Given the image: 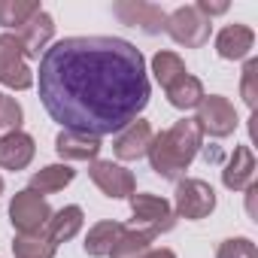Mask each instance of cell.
Segmentation results:
<instances>
[{"instance_id": "obj_1", "label": "cell", "mask_w": 258, "mask_h": 258, "mask_svg": "<svg viewBox=\"0 0 258 258\" xmlns=\"http://www.w3.org/2000/svg\"><path fill=\"white\" fill-rule=\"evenodd\" d=\"M40 100L64 131L118 134L149 103L143 52L118 37H67L40 58Z\"/></svg>"}, {"instance_id": "obj_2", "label": "cell", "mask_w": 258, "mask_h": 258, "mask_svg": "<svg viewBox=\"0 0 258 258\" xmlns=\"http://www.w3.org/2000/svg\"><path fill=\"white\" fill-rule=\"evenodd\" d=\"M204 146V131L198 127L195 118H182L173 127L155 134L149 143V164L158 176L164 179H182V173L188 170V164L198 158Z\"/></svg>"}, {"instance_id": "obj_3", "label": "cell", "mask_w": 258, "mask_h": 258, "mask_svg": "<svg viewBox=\"0 0 258 258\" xmlns=\"http://www.w3.org/2000/svg\"><path fill=\"white\" fill-rule=\"evenodd\" d=\"M52 219V207L43 195L22 188L13 195L10 201V222L19 234H40L46 228V222Z\"/></svg>"}, {"instance_id": "obj_4", "label": "cell", "mask_w": 258, "mask_h": 258, "mask_svg": "<svg viewBox=\"0 0 258 258\" xmlns=\"http://www.w3.org/2000/svg\"><path fill=\"white\" fill-rule=\"evenodd\" d=\"M216 210V191L204 179H176V198H173V213L176 219H207Z\"/></svg>"}, {"instance_id": "obj_5", "label": "cell", "mask_w": 258, "mask_h": 258, "mask_svg": "<svg viewBox=\"0 0 258 258\" xmlns=\"http://www.w3.org/2000/svg\"><path fill=\"white\" fill-rule=\"evenodd\" d=\"M195 121H198V127L204 134H210L216 140L231 137L237 131V124H240L234 103L228 97H222V94H204V100L198 103V118Z\"/></svg>"}, {"instance_id": "obj_6", "label": "cell", "mask_w": 258, "mask_h": 258, "mask_svg": "<svg viewBox=\"0 0 258 258\" xmlns=\"http://www.w3.org/2000/svg\"><path fill=\"white\" fill-rule=\"evenodd\" d=\"M0 85L13 91H28L34 85V70L25 64V49L16 34H0Z\"/></svg>"}, {"instance_id": "obj_7", "label": "cell", "mask_w": 258, "mask_h": 258, "mask_svg": "<svg viewBox=\"0 0 258 258\" xmlns=\"http://www.w3.org/2000/svg\"><path fill=\"white\" fill-rule=\"evenodd\" d=\"M210 19L198 13V7H179L167 16V34L173 37V43L185 46V49H198L210 40Z\"/></svg>"}, {"instance_id": "obj_8", "label": "cell", "mask_w": 258, "mask_h": 258, "mask_svg": "<svg viewBox=\"0 0 258 258\" xmlns=\"http://www.w3.org/2000/svg\"><path fill=\"white\" fill-rule=\"evenodd\" d=\"M112 16L121 25L140 28L149 37L167 31V13L158 4H146V0H118V4H112Z\"/></svg>"}, {"instance_id": "obj_9", "label": "cell", "mask_w": 258, "mask_h": 258, "mask_svg": "<svg viewBox=\"0 0 258 258\" xmlns=\"http://www.w3.org/2000/svg\"><path fill=\"white\" fill-rule=\"evenodd\" d=\"M131 213H134V219H137L146 231H152L155 237L173 231V225H176L173 207H170L164 198H158V195H137V191H134V195H131Z\"/></svg>"}, {"instance_id": "obj_10", "label": "cell", "mask_w": 258, "mask_h": 258, "mask_svg": "<svg viewBox=\"0 0 258 258\" xmlns=\"http://www.w3.org/2000/svg\"><path fill=\"white\" fill-rule=\"evenodd\" d=\"M88 176H91V182L106 195V198H112V201H121V198H131L134 191H137V182H134V173L131 170H124L121 164H115V161H91V167H88Z\"/></svg>"}, {"instance_id": "obj_11", "label": "cell", "mask_w": 258, "mask_h": 258, "mask_svg": "<svg viewBox=\"0 0 258 258\" xmlns=\"http://www.w3.org/2000/svg\"><path fill=\"white\" fill-rule=\"evenodd\" d=\"M152 124L146 118H134L127 127H121V131L115 134L112 140V152L118 161H137L149 152V143H152Z\"/></svg>"}, {"instance_id": "obj_12", "label": "cell", "mask_w": 258, "mask_h": 258, "mask_svg": "<svg viewBox=\"0 0 258 258\" xmlns=\"http://www.w3.org/2000/svg\"><path fill=\"white\" fill-rule=\"evenodd\" d=\"M16 37H19V43H22V49H25V58H43L49 40L55 37V19H52L46 10H40L37 16H31V19L16 31Z\"/></svg>"}, {"instance_id": "obj_13", "label": "cell", "mask_w": 258, "mask_h": 258, "mask_svg": "<svg viewBox=\"0 0 258 258\" xmlns=\"http://www.w3.org/2000/svg\"><path fill=\"white\" fill-rule=\"evenodd\" d=\"M100 137H91V134H82V131H64L55 137V152L64 158V161H97L100 155Z\"/></svg>"}, {"instance_id": "obj_14", "label": "cell", "mask_w": 258, "mask_h": 258, "mask_svg": "<svg viewBox=\"0 0 258 258\" xmlns=\"http://www.w3.org/2000/svg\"><path fill=\"white\" fill-rule=\"evenodd\" d=\"M82 222H85V213H82V207H76V204H70V207H61L58 213H52V219L46 222V228L40 231L55 249L61 246V243H67V240H73L79 231H82Z\"/></svg>"}, {"instance_id": "obj_15", "label": "cell", "mask_w": 258, "mask_h": 258, "mask_svg": "<svg viewBox=\"0 0 258 258\" xmlns=\"http://www.w3.org/2000/svg\"><path fill=\"white\" fill-rule=\"evenodd\" d=\"M252 46H255V31L246 28V25H228V28H222L216 34V52L225 61H243V58H249Z\"/></svg>"}, {"instance_id": "obj_16", "label": "cell", "mask_w": 258, "mask_h": 258, "mask_svg": "<svg viewBox=\"0 0 258 258\" xmlns=\"http://www.w3.org/2000/svg\"><path fill=\"white\" fill-rule=\"evenodd\" d=\"M34 155H37V143L25 131L10 134V137L0 140V167H4V170L19 173V170H25L34 161Z\"/></svg>"}, {"instance_id": "obj_17", "label": "cell", "mask_w": 258, "mask_h": 258, "mask_svg": "<svg viewBox=\"0 0 258 258\" xmlns=\"http://www.w3.org/2000/svg\"><path fill=\"white\" fill-rule=\"evenodd\" d=\"M252 176H255V155H252L249 146H237L231 161L222 170V182L231 191H243V188L252 185Z\"/></svg>"}, {"instance_id": "obj_18", "label": "cell", "mask_w": 258, "mask_h": 258, "mask_svg": "<svg viewBox=\"0 0 258 258\" xmlns=\"http://www.w3.org/2000/svg\"><path fill=\"white\" fill-rule=\"evenodd\" d=\"M152 240H155V234L146 228H124L121 237L112 243L109 258H143L152 249Z\"/></svg>"}, {"instance_id": "obj_19", "label": "cell", "mask_w": 258, "mask_h": 258, "mask_svg": "<svg viewBox=\"0 0 258 258\" xmlns=\"http://www.w3.org/2000/svg\"><path fill=\"white\" fill-rule=\"evenodd\" d=\"M73 179H76V170L70 164H49V167H43V170H37L31 176L28 188L37 191V195H55V191L67 188Z\"/></svg>"}, {"instance_id": "obj_20", "label": "cell", "mask_w": 258, "mask_h": 258, "mask_svg": "<svg viewBox=\"0 0 258 258\" xmlns=\"http://www.w3.org/2000/svg\"><path fill=\"white\" fill-rule=\"evenodd\" d=\"M121 231H124L121 222H97V225H91V231L85 234V243H82L85 255H91V258L109 255V249H112V243L121 237Z\"/></svg>"}, {"instance_id": "obj_21", "label": "cell", "mask_w": 258, "mask_h": 258, "mask_svg": "<svg viewBox=\"0 0 258 258\" xmlns=\"http://www.w3.org/2000/svg\"><path fill=\"white\" fill-rule=\"evenodd\" d=\"M167 91V100H170V106H176V109H198V103L204 100V82L198 79V76H191V73H185L182 79H176L170 88H164Z\"/></svg>"}, {"instance_id": "obj_22", "label": "cell", "mask_w": 258, "mask_h": 258, "mask_svg": "<svg viewBox=\"0 0 258 258\" xmlns=\"http://www.w3.org/2000/svg\"><path fill=\"white\" fill-rule=\"evenodd\" d=\"M43 7L40 0H0V25L19 31L31 16H37Z\"/></svg>"}, {"instance_id": "obj_23", "label": "cell", "mask_w": 258, "mask_h": 258, "mask_svg": "<svg viewBox=\"0 0 258 258\" xmlns=\"http://www.w3.org/2000/svg\"><path fill=\"white\" fill-rule=\"evenodd\" d=\"M152 73H155V79H158V85L161 88H170L176 79H182L188 70H185V61L176 55V52H158L155 58H152Z\"/></svg>"}, {"instance_id": "obj_24", "label": "cell", "mask_w": 258, "mask_h": 258, "mask_svg": "<svg viewBox=\"0 0 258 258\" xmlns=\"http://www.w3.org/2000/svg\"><path fill=\"white\" fill-rule=\"evenodd\" d=\"M13 252H16V258H55L58 249L43 234H16Z\"/></svg>"}, {"instance_id": "obj_25", "label": "cell", "mask_w": 258, "mask_h": 258, "mask_svg": "<svg viewBox=\"0 0 258 258\" xmlns=\"http://www.w3.org/2000/svg\"><path fill=\"white\" fill-rule=\"evenodd\" d=\"M22 121H25L22 103L16 97L0 94V140L10 137V134H19L22 131Z\"/></svg>"}, {"instance_id": "obj_26", "label": "cell", "mask_w": 258, "mask_h": 258, "mask_svg": "<svg viewBox=\"0 0 258 258\" xmlns=\"http://www.w3.org/2000/svg\"><path fill=\"white\" fill-rule=\"evenodd\" d=\"M240 94H243V103L249 109H255V100H258V61L249 58L243 64V76H240Z\"/></svg>"}, {"instance_id": "obj_27", "label": "cell", "mask_w": 258, "mask_h": 258, "mask_svg": "<svg viewBox=\"0 0 258 258\" xmlns=\"http://www.w3.org/2000/svg\"><path fill=\"white\" fill-rule=\"evenodd\" d=\"M216 258H258V249L249 237H231L219 246Z\"/></svg>"}, {"instance_id": "obj_28", "label": "cell", "mask_w": 258, "mask_h": 258, "mask_svg": "<svg viewBox=\"0 0 258 258\" xmlns=\"http://www.w3.org/2000/svg\"><path fill=\"white\" fill-rule=\"evenodd\" d=\"M198 13L201 16H207V19H213V16H222V13H228V4H210V0H198Z\"/></svg>"}, {"instance_id": "obj_29", "label": "cell", "mask_w": 258, "mask_h": 258, "mask_svg": "<svg viewBox=\"0 0 258 258\" xmlns=\"http://www.w3.org/2000/svg\"><path fill=\"white\" fill-rule=\"evenodd\" d=\"M143 258H176V252H173V249H164V246H161V249H149V252H146Z\"/></svg>"}, {"instance_id": "obj_30", "label": "cell", "mask_w": 258, "mask_h": 258, "mask_svg": "<svg viewBox=\"0 0 258 258\" xmlns=\"http://www.w3.org/2000/svg\"><path fill=\"white\" fill-rule=\"evenodd\" d=\"M0 195H4V176H0Z\"/></svg>"}]
</instances>
